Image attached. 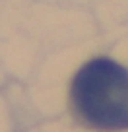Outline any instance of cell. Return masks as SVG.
<instances>
[{"instance_id":"1","label":"cell","mask_w":128,"mask_h":132,"mask_svg":"<svg viewBox=\"0 0 128 132\" xmlns=\"http://www.w3.org/2000/svg\"><path fill=\"white\" fill-rule=\"evenodd\" d=\"M75 119L96 130L128 128V70L100 57L83 64L70 87Z\"/></svg>"}]
</instances>
